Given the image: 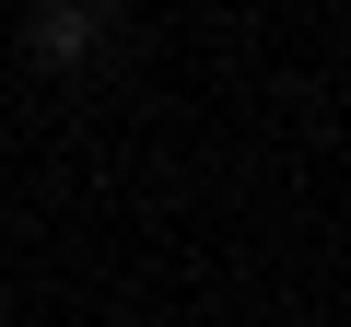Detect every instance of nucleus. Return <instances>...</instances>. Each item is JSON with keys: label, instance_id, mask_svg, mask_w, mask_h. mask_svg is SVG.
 Instances as JSON below:
<instances>
[{"label": "nucleus", "instance_id": "f257e3e1", "mask_svg": "<svg viewBox=\"0 0 351 327\" xmlns=\"http://www.w3.org/2000/svg\"><path fill=\"white\" fill-rule=\"evenodd\" d=\"M36 47H47V59H82V47H94V36H82V0H59V12L36 24Z\"/></svg>", "mask_w": 351, "mask_h": 327}]
</instances>
